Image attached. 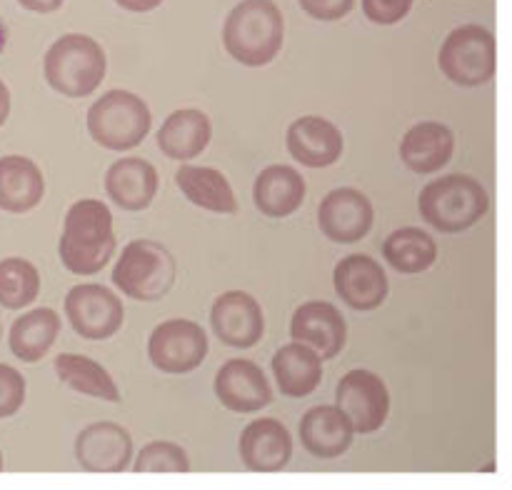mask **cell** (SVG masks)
<instances>
[{
    "label": "cell",
    "instance_id": "37",
    "mask_svg": "<svg viewBox=\"0 0 512 490\" xmlns=\"http://www.w3.org/2000/svg\"><path fill=\"white\" fill-rule=\"evenodd\" d=\"M8 115H10V90L8 85L3 83V78H0V128L5 125Z\"/></svg>",
    "mask_w": 512,
    "mask_h": 490
},
{
    "label": "cell",
    "instance_id": "26",
    "mask_svg": "<svg viewBox=\"0 0 512 490\" xmlns=\"http://www.w3.org/2000/svg\"><path fill=\"white\" fill-rule=\"evenodd\" d=\"M180 193L198 208L210 210V213H235L238 210V198L220 170L205 168V165H183L175 173Z\"/></svg>",
    "mask_w": 512,
    "mask_h": 490
},
{
    "label": "cell",
    "instance_id": "5",
    "mask_svg": "<svg viewBox=\"0 0 512 490\" xmlns=\"http://www.w3.org/2000/svg\"><path fill=\"white\" fill-rule=\"evenodd\" d=\"M113 283L120 293L140 303L163 300L175 285L173 253L158 240H133L115 263Z\"/></svg>",
    "mask_w": 512,
    "mask_h": 490
},
{
    "label": "cell",
    "instance_id": "13",
    "mask_svg": "<svg viewBox=\"0 0 512 490\" xmlns=\"http://www.w3.org/2000/svg\"><path fill=\"white\" fill-rule=\"evenodd\" d=\"M210 325L220 343L230 348H253L265 330L263 308L245 290H228L218 295L210 308Z\"/></svg>",
    "mask_w": 512,
    "mask_h": 490
},
{
    "label": "cell",
    "instance_id": "29",
    "mask_svg": "<svg viewBox=\"0 0 512 490\" xmlns=\"http://www.w3.org/2000/svg\"><path fill=\"white\" fill-rule=\"evenodd\" d=\"M55 373L75 393L108 400V403H118L120 400V390L115 385L113 375L88 355L60 353L55 358Z\"/></svg>",
    "mask_w": 512,
    "mask_h": 490
},
{
    "label": "cell",
    "instance_id": "14",
    "mask_svg": "<svg viewBox=\"0 0 512 490\" xmlns=\"http://www.w3.org/2000/svg\"><path fill=\"white\" fill-rule=\"evenodd\" d=\"M75 458L88 473H123L133 460V438L123 425L100 420L78 433Z\"/></svg>",
    "mask_w": 512,
    "mask_h": 490
},
{
    "label": "cell",
    "instance_id": "15",
    "mask_svg": "<svg viewBox=\"0 0 512 490\" xmlns=\"http://www.w3.org/2000/svg\"><path fill=\"white\" fill-rule=\"evenodd\" d=\"M335 293L353 310H375L385 303L390 293L388 275L383 265L365 253L345 255L335 265Z\"/></svg>",
    "mask_w": 512,
    "mask_h": 490
},
{
    "label": "cell",
    "instance_id": "23",
    "mask_svg": "<svg viewBox=\"0 0 512 490\" xmlns=\"http://www.w3.org/2000/svg\"><path fill=\"white\" fill-rule=\"evenodd\" d=\"M255 205L268 218H288L303 205L305 178L293 165H270L255 178Z\"/></svg>",
    "mask_w": 512,
    "mask_h": 490
},
{
    "label": "cell",
    "instance_id": "32",
    "mask_svg": "<svg viewBox=\"0 0 512 490\" xmlns=\"http://www.w3.org/2000/svg\"><path fill=\"white\" fill-rule=\"evenodd\" d=\"M25 403V378L13 365L0 363V420L18 413Z\"/></svg>",
    "mask_w": 512,
    "mask_h": 490
},
{
    "label": "cell",
    "instance_id": "38",
    "mask_svg": "<svg viewBox=\"0 0 512 490\" xmlns=\"http://www.w3.org/2000/svg\"><path fill=\"white\" fill-rule=\"evenodd\" d=\"M5 45H8V25H5L3 20H0V53H3V50H5Z\"/></svg>",
    "mask_w": 512,
    "mask_h": 490
},
{
    "label": "cell",
    "instance_id": "20",
    "mask_svg": "<svg viewBox=\"0 0 512 490\" xmlns=\"http://www.w3.org/2000/svg\"><path fill=\"white\" fill-rule=\"evenodd\" d=\"M158 170L143 158H120L105 173V193L123 210H145L158 195Z\"/></svg>",
    "mask_w": 512,
    "mask_h": 490
},
{
    "label": "cell",
    "instance_id": "12",
    "mask_svg": "<svg viewBox=\"0 0 512 490\" xmlns=\"http://www.w3.org/2000/svg\"><path fill=\"white\" fill-rule=\"evenodd\" d=\"M318 223L325 238H330L333 243H358L373 230V203L368 200V195L355 188H335L320 203Z\"/></svg>",
    "mask_w": 512,
    "mask_h": 490
},
{
    "label": "cell",
    "instance_id": "2",
    "mask_svg": "<svg viewBox=\"0 0 512 490\" xmlns=\"http://www.w3.org/2000/svg\"><path fill=\"white\" fill-rule=\"evenodd\" d=\"M283 35V13L273 0H243L230 10L223 25L225 50L248 68L273 63L283 48Z\"/></svg>",
    "mask_w": 512,
    "mask_h": 490
},
{
    "label": "cell",
    "instance_id": "7",
    "mask_svg": "<svg viewBox=\"0 0 512 490\" xmlns=\"http://www.w3.org/2000/svg\"><path fill=\"white\" fill-rule=\"evenodd\" d=\"M438 65L445 78L463 88L490 83L498 70L495 35L483 25H460L440 45Z\"/></svg>",
    "mask_w": 512,
    "mask_h": 490
},
{
    "label": "cell",
    "instance_id": "17",
    "mask_svg": "<svg viewBox=\"0 0 512 490\" xmlns=\"http://www.w3.org/2000/svg\"><path fill=\"white\" fill-rule=\"evenodd\" d=\"M240 460L255 473H278L293 458V435L280 420L258 418L240 433Z\"/></svg>",
    "mask_w": 512,
    "mask_h": 490
},
{
    "label": "cell",
    "instance_id": "25",
    "mask_svg": "<svg viewBox=\"0 0 512 490\" xmlns=\"http://www.w3.org/2000/svg\"><path fill=\"white\" fill-rule=\"evenodd\" d=\"M60 335V318L53 308H33L10 325V353L23 363H38Z\"/></svg>",
    "mask_w": 512,
    "mask_h": 490
},
{
    "label": "cell",
    "instance_id": "31",
    "mask_svg": "<svg viewBox=\"0 0 512 490\" xmlns=\"http://www.w3.org/2000/svg\"><path fill=\"white\" fill-rule=\"evenodd\" d=\"M133 468L135 473H188L190 458L178 443L155 440L140 448Z\"/></svg>",
    "mask_w": 512,
    "mask_h": 490
},
{
    "label": "cell",
    "instance_id": "27",
    "mask_svg": "<svg viewBox=\"0 0 512 490\" xmlns=\"http://www.w3.org/2000/svg\"><path fill=\"white\" fill-rule=\"evenodd\" d=\"M273 375L280 393L288 398H305L323 380V360L300 343H288L273 355Z\"/></svg>",
    "mask_w": 512,
    "mask_h": 490
},
{
    "label": "cell",
    "instance_id": "8",
    "mask_svg": "<svg viewBox=\"0 0 512 490\" xmlns=\"http://www.w3.org/2000/svg\"><path fill=\"white\" fill-rule=\"evenodd\" d=\"M335 408L345 415L353 433H375L390 415V390L378 373L355 368L340 378Z\"/></svg>",
    "mask_w": 512,
    "mask_h": 490
},
{
    "label": "cell",
    "instance_id": "39",
    "mask_svg": "<svg viewBox=\"0 0 512 490\" xmlns=\"http://www.w3.org/2000/svg\"><path fill=\"white\" fill-rule=\"evenodd\" d=\"M0 470H3V453H0Z\"/></svg>",
    "mask_w": 512,
    "mask_h": 490
},
{
    "label": "cell",
    "instance_id": "10",
    "mask_svg": "<svg viewBox=\"0 0 512 490\" xmlns=\"http://www.w3.org/2000/svg\"><path fill=\"white\" fill-rule=\"evenodd\" d=\"M65 315L80 338L108 340L123 325L125 310L110 288L98 283H80L65 295Z\"/></svg>",
    "mask_w": 512,
    "mask_h": 490
},
{
    "label": "cell",
    "instance_id": "22",
    "mask_svg": "<svg viewBox=\"0 0 512 490\" xmlns=\"http://www.w3.org/2000/svg\"><path fill=\"white\" fill-rule=\"evenodd\" d=\"M213 138L210 118L198 108H180L165 118L158 130V145L170 160H193Z\"/></svg>",
    "mask_w": 512,
    "mask_h": 490
},
{
    "label": "cell",
    "instance_id": "35",
    "mask_svg": "<svg viewBox=\"0 0 512 490\" xmlns=\"http://www.w3.org/2000/svg\"><path fill=\"white\" fill-rule=\"evenodd\" d=\"M18 3L30 13H55L65 0H18Z\"/></svg>",
    "mask_w": 512,
    "mask_h": 490
},
{
    "label": "cell",
    "instance_id": "9",
    "mask_svg": "<svg viewBox=\"0 0 512 490\" xmlns=\"http://www.w3.org/2000/svg\"><path fill=\"white\" fill-rule=\"evenodd\" d=\"M208 355V333L188 318H170L153 328L148 338V358L158 370L183 375L200 368Z\"/></svg>",
    "mask_w": 512,
    "mask_h": 490
},
{
    "label": "cell",
    "instance_id": "24",
    "mask_svg": "<svg viewBox=\"0 0 512 490\" xmlns=\"http://www.w3.org/2000/svg\"><path fill=\"white\" fill-rule=\"evenodd\" d=\"M45 180L38 165L25 155L0 158V210L5 213H28L43 200Z\"/></svg>",
    "mask_w": 512,
    "mask_h": 490
},
{
    "label": "cell",
    "instance_id": "1",
    "mask_svg": "<svg viewBox=\"0 0 512 490\" xmlns=\"http://www.w3.org/2000/svg\"><path fill=\"white\" fill-rule=\"evenodd\" d=\"M115 250L113 213L103 200L83 198L65 213L58 255L73 275H95L110 263Z\"/></svg>",
    "mask_w": 512,
    "mask_h": 490
},
{
    "label": "cell",
    "instance_id": "40",
    "mask_svg": "<svg viewBox=\"0 0 512 490\" xmlns=\"http://www.w3.org/2000/svg\"><path fill=\"white\" fill-rule=\"evenodd\" d=\"M0 338H3V325H0Z\"/></svg>",
    "mask_w": 512,
    "mask_h": 490
},
{
    "label": "cell",
    "instance_id": "19",
    "mask_svg": "<svg viewBox=\"0 0 512 490\" xmlns=\"http://www.w3.org/2000/svg\"><path fill=\"white\" fill-rule=\"evenodd\" d=\"M455 135L453 130L438 120H423L415 123L400 140V158L405 168L418 175H430L445 168L453 158Z\"/></svg>",
    "mask_w": 512,
    "mask_h": 490
},
{
    "label": "cell",
    "instance_id": "3",
    "mask_svg": "<svg viewBox=\"0 0 512 490\" xmlns=\"http://www.w3.org/2000/svg\"><path fill=\"white\" fill-rule=\"evenodd\" d=\"M108 58L98 40L83 33H68L55 40L43 60L50 88L65 98H88L103 83Z\"/></svg>",
    "mask_w": 512,
    "mask_h": 490
},
{
    "label": "cell",
    "instance_id": "16",
    "mask_svg": "<svg viewBox=\"0 0 512 490\" xmlns=\"http://www.w3.org/2000/svg\"><path fill=\"white\" fill-rule=\"evenodd\" d=\"M215 395L220 403L233 413H255L270 405L273 390H270L268 375L258 363L245 358H233L215 375Z\"/></svg>",
    "mask_w": 512,
    "mask_h": 490
},
{
    "label": "cell",
    "instance_id": "21",
    "mask_svg": "<svg viewBox=\"0 0 512 490\" xmlns=\"http://www.w3.org/2000/svg\"><path fill=\"white\" fill-rule=\"evenodd\" d=\"M353 435V428L335 405H315L300 420V443L320 460H333L348 453Z\"/></svg>",
    "mask_w": 512,
    "mask_h": 490
},
{
    "label": "cell",
    "instance_id": "4",
    "mask_svg": "<svg viewBox=\"0 0 512 490\" xmlns=\"http://www.w3.org/2000/svg\"><path fill=\"white\" fill-rule=\"evenodd\" d=\"M490 195L475 178L463 173L443 175L420 190L418 210L425 223L440 233L468 230L488 213Z\"/></svg>",
    "mask_w": 512,
    "mask_h": 490
},
{
    "label": "cell",
    "instance_id": "36",
    "mask_svg": "<svg viewBox=\"0 0 512 490\" xmlns=\"http://www.w3.org/2000/svg\"><path fill=\"white\" fill-rule=\"evenodd\" d=\"M115 3H118L120 8L130 10V13H148V10L158 8L163 0H115Z\"/></svg>",
    "mask_w": 512,
    "mask_h": 490
},
{
    "label": "cell",
    "instance_id": "28",
    "mask_svg": "<svg viewBox=\"0 0 512 490\" xmlns=\"http://www.w3.org/2000/svg\"><path fill=\"white\" fill-rule=\"evenodd\" d=\"M383 255L398 273H425L438 260V243L423 228H398L385 238Z\"/></svg>",
    "mask_w": 512,
    "mask_h": 490
},
{
    "label": "cell",
    "instance_id": "34",
    "mask_svg": "<svg viewBox=\"0 0 512 490\" xmlns=\"http://www.w3.org/2000/svg\"><path fill=\"white\" fill-rule=\"evenodd\" d=\"M303 10L315 20H340L353 10L355 0H300Z\"/></svg>",
    "mask_w": 512,
    "mask_h": 490
},
{
    "label": "cell",
    "instance_id": "33",
    "mask_svg": "<svg viewBox=\"0 0 512 490\" xmlns=\"http://www.w3.org/2000/svg\"><path fill=\"white\" fill-rule=\"evenodd\" d=\"M413 8V0H363V10L373 23L395 25Z\"/></svg>",
    "mask_w": 512,
    "mask_h": 490
},
{
    "label": "cell",
    "instance_id": "11",
    "mask_svg": "<svg viewBox=\"0 0 512 490\" xmlns=\"http://www.w3.org/2000/svg\"><path fill=\"white\" fill-rule=\"evenodd\" d=\"M290 338L313 350L320 360H333L345 348L348 323L333 303L310 300L295 308L290 318Z\"/></svg>",
    "mask_w": 512,
    "mask_h": 490
},
{
    "label": "cell",
    "instance_id": "6",
    "mask_svg": "<svg viewBox=\"0 0 512 490\" xmlns=\"http://www.w3.org/2000/svg\"><path fill=\"white\" fill-rule=\"evenodd\" d=\"M150 120V108L140 95L115 88L90 105L88 133L100 148L130 150L148 138Z\"/></svg>",
    "mask_w": 512,
    "mask_h": 490
},
{
    "label": "cell",
    "instance_id": "18",
    "mask_svg": "<svg viewBox=\"0 0 512 490\" xmlns=\"http://www.w3.org/2000/svg\"><path fill=\"white\" fill-rule=\"evenodd\" d=\"M288 153L305 168H328L343 155V133L335 123L320 115H303L293 120L285 135Z\"/></svg>",
    "mask_w": 512,
    "mask_h": 490
},
{
    "label": "cell",
    "instance_id": "30",
    "mask_svg": "<svg viewBox=\"0 0 512 490\" xmlns=\"http://www.w3.org/2000/svg\"><path fill=\"white\" fill-rule=\"evenodd\" d=\"M40 293V273L30 260L3 258L0 260V305L8 310H20L33 303Z\"/></svg>",
    "mask_w": 512,
    "mask_h": 490
}]
</instances>
